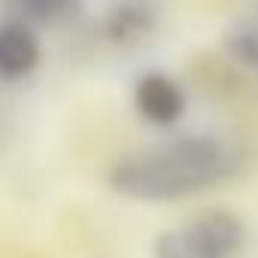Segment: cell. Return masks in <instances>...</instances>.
<instances>
[{
  "label": "cell",
  "instance_id": "cell-1",
  "mask_svg": "<svg viewBox=\"0 0 258 258\" xmlns=\"http://www.w3.org/2000/svg\"><path fill=\"white\" fill-rule=\"evenodd\" d=\"M234 170L231 149L216 137H176L121 155L106 182L121 198L179 201L198 195Z\"/></svg>",
  "mask_w": 258,
  "mask_h": 258
},
{
  "label": "cell",
  "instance_id": "cell-2",
  "mask_svg": "<svg viewBox=\"0 0 258 258\" xmlns=\"http://www.w3.org/2000/svg\"><path fill=\"white\" fill-rule=\"evenodd\" d=\"M246 243V222L231 210H207L185 228L155 240V258H234Z\"/></svg>",
  "mask_w": 258,
  "mask_h": 258
},
{
  "label": "cell",
  "instance_id": "cell-3",
  "mask_svg": "<svg viewBox=\"0 0 258 258\" xmlns=\"http://www.w3.org/2000/svg\"><path fill=\"white\" fill-rule=\"evenodd\" d=\"M134 106L137 112L158 124V127H170L185 115V94L179 88L176 79H170L167 73H143L134 85Z\"/></svg>",
  "mask_w": 258,
  "mask_h": 258
},
{
  "label": "cell",
  "instance_id": "cell-4",
  "mask_svg": "<svg viewBox=\"0 0 258 258\" xmlns=\"http://www.w3.org/2000/svg\"><path fill=\"white\" fill-rule=\"evenodd\" d=\"M40 64V43L25 22H0V79H25Z\"/></svg>",
  "mask_w": 258,
  "mask_h": 258
},
{
  "label": "cell",
  "instance_id": "cell-5",
  "mask_svg": "<svg viewBox=\"0 0 258 258\" xmlns=\"http://www.w3.org/2000/svg\"><path fill=\"white\" fill-rule=\"evenodd\" d=\"M152 28V13L140 4H121L115 7L106 22H103V31L112 43H131V40H140L146 31Z\"/></svg>",
  "mask_w": 258,
  "mask_h": 258
},
{
  "label": "cell",
  "instance_id": "cell-6",
  "mask_svg": "<svg viewBox=\"0 0 258 258\" xmlns=\"http://www.w3.org/2000/svg\"><path fill=\"white\" fill-rule=\"evenodd\" d=\"M225 52L246 70L258 73V22H243V25H234L225 40H222Z\"/></svg>",
  "mask_w": 258,
  "mask_h": 258
},
{
  "label": "cell",
  "instance_id": "cell-7",
  "mask_svg": "<svg viewBox=\"0 0 258 258\" xmlns=\"http://www.w3.org/2000/svg\"><path fill=\"white\" fill-rule=\"evenodd\" d=\"M19 10L28 13L31 19H40V22H52V19H61L64 13H70V7L76 0H16Z\"/></svg>",
  "mask_w": 258,
  "mask_h": 258
}]
</instances>
